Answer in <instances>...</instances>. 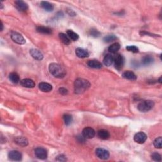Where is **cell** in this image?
<instances>
[{
  "label": "cell",
  "instance_id": "cell-5",
  "mask_svg": "<svg viewBox=\"0 0 162 162\" xmlns=\"http://www.w3.org/2000/svg\"><path fill=\"white\" fill-rule=\"evenodd\" d=\"M11 38L14 42L18 44H24L26 42V41L24 39V37L22 36V34L15 31L12 32Z\"/></svg>",
  "mask_w": 162,
  "mask_h": 162
},
{
  "label": "cell",
  "instance_id": "cell-22",
  "mask_svg": "<svg viewBox=\"0 0 162 162\" xmlns=\"http://www.w3.org/2000/svg\"><path fill=\"white\" fill-rule=\"evenodd\" d=\"M36 30L38 33L44 34H50L52 33V31L50 28L44 26H38L36 28Z\"/></svg>",
  "mask_w": 162,
  "mask_h": 162
},
{
  "label": "cell",
  "instance_id": "cell-19",
  "mask_svg": "<svg viewBox=\"0 0 162 162\" xmlns=\"http://www.w3.org/2000/svg\"><path fill=\"white\" fill-rule=\"evenodd\" d=\"M41 6L44 10H46L47 12H52L54 9L53 5L48 1H41Z\"/></svg>",
  "mask_w": 162,
  "mask_h": 162
},
{
  "label": "cell",
  "instance_id": "cell-7",
  "mask_svg": "<svg viewBox=\"0 0 162 162\" xmlns=\"http://www.w3.org/2000/svg\"><path fill=\"white\" fill-rule=\"evenodd\" d=\"M36 157L40 160H45L47 157V152L46 149L39 147L37 148L34 151Z\"/></svg>",
  "mask_w": 162,
  "mask_h": 162
},
{
  "label": "cell",
  "instance_id": "cell-31",
  "mask_svg": "<svg viewBox=\"0 0 162 162\" xmlns=\"http://www.w3.org/2000/svg\"><path fill=\"white\" fill-rule=\"evenodd\" d=\"M151 158L155 161H161V155L158 153L157 152H154L151 155Z\"/></svg>",
  "mask_w": 162,
  "mask_h": 162
},
{
  "label": "cell",
  "instance_id": "cell-33",
  "mask_svg": "<svg viewBox=\"0 0 162 162\" xmlns=\"http://www.w3.org/2000/svg\"><path fill=\"white\" fill-rule=\"evenodd\" d=\"M126 49L129 51V52H131L134 53L139 52L138 47H136V46H128L126 47Z\"/></svg>",
  "mask_w": 162,
  "mask_h": 162
},
{
  "label": "cell",
  "instance_id": "cell-26",
  "mask_svg": "<svg viewBox=\"0 0 162 162\" xmlns=\"http://www.w3.org/2000/svg\"><path fill=\"white\" fill-rule=\"evenodd\" d=\"M120 49V45L118 43H115L112 44L109 47L108 51L112 53H116Z\"/></svg>",
  "mask_w": 162,
  "mask_h": 162
},
{
  "label": "cell",
  "instance_id": "cell-28",
  "mask_svg": "<svg viewBox=\"0 0 162 162\" xmlns=\"http://www.w3.org/2000/svg\"><path fill=\"white\" fill-rule=\"evenodd\" d=\"M72 117L70 114H65L63 115V120H64L65 124L66 125H70L72 122Z\"/></svg>",
  "mask_w": 162,
  "mask_h": 162
},
{
  "label": "cell",
  "instance_id": "cell-23",
  "mask_svg": "<svg viewBox=\"0 0 162 162\" xmlns=\"http://www.w3.org/2000/svg\"><path fill=\"white\" fill-rule=\"evenodd\" d=\"M154 62L153 57H152L150 55H146L144 56L142 59V63L144 65H149L153 63Z\"/></svg>",
  "mask_w": 162,
  "mask_h": 162
},
{
  "label": "cell",
  "instance_id": "cell-16",
  "mask_svg": "<svg viewBox=\"0 0 162 162\" xmlns=\"http://www.w3.org/2000/svg\"><path fill=\"white\" fill-rule=\"evenodd\" d=\"M114 62V56L111 54H107L103 59L104 65L107 66H110Z\"/></svg>",
  "mask_w": 162,
  "mask_h": 162
},
{
  "label": "cell",
  "instance_id": "cell-17",
  "mask_svg": "<svg viewBox=\"0 0 162 162\" xmlns=\"http://www.w3.org/2000/svg\"><path fill=\"white\" fill-rule=\"evenodd\" d=\"M39 88L43 92H49L52 90V85L47 82H41L39 84Z\"/></svg>",
  "mask_w": 162,
  "mask_h": 162
},
{
  "label": "cell",
  "instance_id": "cell-29",
  "mask_svg": "<svg viewBox=\"0 0 162 162\" xmlns=\"http://www.w3.org/2000/svg\"><path fill=\"white\" fill-rule=\"evenodd\" d=\"M117 39V37L113 34H110L105 36L103 38V41L104 43H111Z\"/></svg>",
  "mask_w": 162,
  "mask_h": 162
},
{
  "label": "cell",
  "instance_id": "cell-30",
  "mask_svg": "<svg viewBox=\"0 0 162 162\" xmlns=\"http://www.w3.org/2000/svg\"><path fill=\"white\" fill-rule=\"evenodd\" d=\"M153 145L156 148L161 149V147H162V138H161V137H158V138L155 139L154 142H153Z\"/></svg>",
  "mask_w": 162,
  "mask_h": 162
},
{
  "label": "cell",
  "instance_id": "cell-36",
  "mask_svg": "<svg viewBox=\"0 0 162 162\" xmlns=\"http://www.w3.org/2000/svg\"><path fill=\"white\" fill-rule=\"evenodd\" d=\"M1 31H2L3 30V24L2 23V22L1 21Z\"/></svg>",
  "mask_w": 162,
  "mask_h": 162
},
{
  "label": "cell",
  "instance_id": "cell-1",
  "mask_svg": "<svg viewBox=\"0 0 162 162\" xmlns=\"http://www.w3.org/2000/svg\"><path fill=\"white\" fill-rule=\"evenodd\" d=\"M49 70L54 77L59 79L63 78L66 74V70L62 66L55 63H51L49 66Z\"/></svg>",
  "mask_w": 162,
  "mask_h": 162
},
{
  "label": "cell",
  "instance_id": "cell-2",
  "mask_svg": "<svg viewBox=\"0 0 162 162\" xmlns=\"http://www.w3.org/2000/svg\"><path fill=\"white\" fill-rule=\"evenodd\" d=\"M91 84L88 81L84 79L79 78L75 80L74 84V89L76 94H82L87 90Z\"/></svg>",
  "mask_w": 162,
  "mask_h": 162
},
{
  "label": "cell",
  "instance_id": "cell-35",
  "mask_svg": "<svg viewBox=\"0 0 162 162\" xmlns=\"http://www.w3.org/2000/svg\"><path fill=\"white\" fill-rule=\"evenodd\" d=\"M59 93L62 95H66L68 94V90L64 87H61L59 89Z\"/></svg>",
  "mask_w": 162,
  "mask_h": 162
},
{
  "label": "cell",
  "instance_id": "cell-20",
  "mask_svg": "<svg viewBox=\"0 0 162 162\" xmlns=\"http://www.w3.org/2000/svg\"><path fill=\"white\" fill-rule=\"evenodd\" d=\"M15 142L18 145L20 146H22V147L27 146L28 144V142L27 139L25 138H24V137H17V138L15 139Z\"/></svg>",
  "mask_w": 162,
  "mask_h": 162
},
{
  "label": "cell",
  "instance_id": "cell-13",
  "mask_svg": "<svg viewBox=\"0 0 162 162\" xmlns=\"http://www.w3.org/2000/svg\"><path fill=\"white\" fill-rule=\"evenodd\" d=\"M75 54L79 58H87V57L89 56V54L87 51L83 48H81V47H78V48L75 49Z\"/></svg>",
  "mask_w": 162,
  "mask_h": 162
},
{
  "label": "cell",
  "instance_id": "cell-9",
  "mask_svg": "<svg viewBox=\"0 0 162 162\" xmlns=\"http://www.w3.org/2000/svg\"><path fill=\"white\" fill-rule=\"evenodd\" d=\"M82 136L87 139L93 138L95 136L94 130L91 127H85L82 131Z\"/></svg>",
  "mask_w": 162,
  "mask_h": 162
},
{
  "label": "cell",
  "instance_id": "cell-32",
  "mask_svg": "<svg viewBox=\"0 0 162 162\" xmlns=\"http://www.w3.org/2000/svg\"><path fill=\"white\" fill-rule=\"evenodd\" d=\"M100 33L95 28H92L89 31V35L94 37H98L100 36Z\"/></svg>",
  "mask_w": 162,
  "mask_h": 162
},
{
  "label": "cell",
  "instance_id": "cell-12",
  "mask_svg": "<svg viewBox=\"0 0 162 162\" xmlns=\"http://www.w3.org/2000/svg\"><path fill=\"white\" fill-rule=\"evenodd\" d=\"M15 6L21 12H25L28 9V5L24 1H21V0H18V1H16L15 2Z\"/></svg>",
  "mask_w": 162,
  "mask_h": 162
},
{
  "label": "cell",
  "instance_id": "cell-27",
  "mask_svg": "<svg viewBox=\"0 0 162 162\" xmlns=\"http://www.w3.org/2000/svg\"><path fill=\"white\" fill-rule=\"evenodd\" d=\"M66 34H67V36L70 39H72V41H75L79 39V35L72 30H68L66 31Z\"/></svg>",
  "mask_w": 162,
  "mask_h": 162
},
{
  "label": "cell",
  "instance_id": "cell-10",
  "mask_svg": "<svg viewBox=\"0 0 162 162\" xmlns=\"http://www.w3.org/2000/svg\"><path fill=\"white\" fill-rule=\"evenodd\" d=\"M9 159L12 161H20L22 158V155L18 151H11L8 153Z\"/></svg>",
  "mask_w": 162,
  "mask_h": 162
},
{
  "label": "cell",
  "instance_id": "cell-3",
  "mask_svg": "<svg viewBox=\"0 0 162 162\" xmlns=\"http://www.w3.org/2000/svg\"><path fill=\"white\" fill-rule=\"evenodd\" d=\"M155 103L151 100H144L139 103L138 109L141 112H147L153 108Z\"/></svg>",
  "mask_w": 162,
  "mask_h": 162
},
{
  "label": "cell",
  "instance_id": "cell-21",
  "mask_svg": "<svg viewBox=\"0 0 162 162\" xmlns=\"http://www.w3.org/2000/svg\"><path fill=\"white\" fill-rule=\"evenodd\" d=\"M98 136L101 139L106 140V139H108L110 138V133L108 132V131H106V130H100L98 132Z\"/></svg>",
  "mask_w": 162,
  "mask_h": 162
},
{
  "label": "cell",
  "instance_id": "cell-14",
  "mask_svg": "<svg viewBox=\"0 0 162 162\" xmlns=\"http://www.w3.org/2000/svg\"><path fill=\"white\" fill-rule=\"evenodd\" d=\"M20 84L22 86L27 88H33L35 87L34 82L30 79H24L20 81Z\"/></svg>",
  "mask_w": 162,
  "mask_h": 162
},
{
  "label": "cell",
  "instance_id": "cell-18",
  "mask_svg": "<svg viewBox=\"0 0 162 162\" xmlns=\"http://www.w3.org/2000/svg\"><path fill=\"white\" fill-rule=\"evenodd\" d=\"M122 77L124 79H128V80H131V81H135L137 79V76L136 75L134 72H132L131 71H126L125 72H123L122 74Z\"/></svg>",
  "mask_w": 162,
  "mask_h": 162
},
{
  "label": "cell",
  "instance_id": "cell-34",
  "mask_svg": "<svg viewBox=\"0 0 162 162\" xmlns=\"http://www.w3.org/2000/svg\"><path fill=\"white\" fill-rule=\"evenodd\" d=\"M66 158L65 156V155H59L58 156L56 157V161H66Z\"/></svg>",
  "mask_w": 162,
  "mask_h": 162
},
{
  "label": "cell",
  "instance_id": "cell-24",
  "mask_svg": "<svg viewBox=\"0 0 162 162\" xmlns=\"http://www.w3.org/2000/svg\"><path fill=\"white\" fill-rule=\"evenodd\" d=\"M59 37H60V39L61 40L62 42L66 44V45H68V44H70V39L68 37V36H66V35L64 33H60L59 34Z\"/></svg>",
  "mask_w": 162,
  "mask_h": 162
},
{
  "label": "cell",
  "instance_id": "cell-4",
  "mask_svg": "<svg viewBox=\"0 0 162 162\" xmlns=\"http://www.w3.org/2000/svg\"><path fill=\"white\" fill-rule=\"evenodd\" d=\"M114 65H115V67L118 70H121L123 68V65H124V58L123 56L120 55V54H117V55L114 56Z\"/></svg>",
  "mask_w": 162,
  "mask_h": 162
},
{
  "label": "cell",
  "instance_id": "cell-11",
  "mask_svg": "<svg viewBox=\"0 0 162 162\" xmlns=\"http://www.w3.org/2000/svg\"><path fill=\"white\" fill-rule=\"evenodd\" d=\"M30 54L33 58L37 60H42L43 59V55L39 50L37 49H31L30 50Z\"/></svg>",
  "mask_w": 162,
  "mask_h": 162
},
{
  "label": "cell",
  "instance_id": "cell-25",
  "mask_svg": "<svg viewBox=\"0 0 162 162\" xmlns=\"http://www.w3.org/2000/svg\"><path fill=\"white\" fill-rule=\"evenodd\" d=\"M9 79L14 84H17L20 81V77L19 75L16 72H12L9 75Z\"/></svg>",
  "mask_w": 162,
  "mask_h": 162
},
{
  "label": "cell",
  "instance_id": "cell-6",
  "mask_svg": "<svg viewBox=\"0 0 162 162\" xmlns=\"http://www.w3.org/2000/svg\"><path fill=\"white\" fill-rule=\"evenodd\" d=\"M96 155L101 160H106L110 157L109 151L103 148H98L96 150Z\"/></svg>",
  "mask_w": 162,
  "mask_h": 162
},
{
  "label": "cell",
  "instance_id": "cell-8",
  "mask_svg": "<svg viewBox=\"0 0 162 162\" xmlns=\"http://www.w3.org/2000/svg\"><path fill=\"white\" fill-rule=\"evenodd\" d=\"M147 135L144 132H138L136 134L134 137V140L135 142L139 144H143L147 139Z\"/></svg>",
  "mask_w": 162,
  "mask_h": 162
},
{
  "label": "cell",
  "instance_id": "cell-37",
  "mask_svg": "<svg viewBox=\"0 0 162 162\" xmlns=\"http://www.w3.org/2000/svg\"><path fill=\"white\" fill-rule=\"evenodd\" d=\"M158 82H160V83L161 84V77H160V79H159V80H158Z\"/></svg>",
  "mask_w": 162,
  "mask_h": 162
},
{
  "label": "cell",
  "instance_id": "cell-15",
  "mask_svg": "<svg viewBox=\"0 0 162 162\" xmlns=\"http://www.w3.org/2000/svg\"><path fill=\"white\" fill-rule=\"evenodd\" d=\"M87 65L89 66V67L93 68L100 69L102 68V64H101V63L96 60H89V61L87 62Z\"/></svg>",
  "mask_w": 162,
  "mask_h": 162
}]
</instances>
